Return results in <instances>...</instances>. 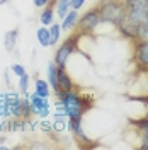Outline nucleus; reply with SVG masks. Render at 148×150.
Listing matches in <instances>:
<instances>
[{"label":"nucleus","mask_w":148,"mask_h":150,"mask_svg":"<svg viewBox=\"0 0 148 150\" xmlns=\"http://www.w3.org/2000/svg\"><path fill=\"white\" fill-rule=\"evenodd\" d=\"M58 101L63 106L66 120H82V116L87 111L92 109V106L95 104L92 96H83L80 94V91L75 87L68 92L61 94L58 97Z\"/></svg>","instance_id":"f257e3e1"},{"label":"nucleus","mask_w":148,"mask_h":150,"mask_svg":"<svg viewBox=\"0 0 148 150\" xmlns=\"http://www.w3.org/2000/svg\"><path fill=\"white\" fill-rule=\"evenodd\" d=\"M95 7L101 14L102 22H109L112 26L121 24L128 16V10L124 7L123 0H101Z\"/></svg>","instance_id":"f03ea898"},{"label":"nucleus","mask_w":148,"mask_h":150,"mask_svg":"<svg viewBox=\"0 0 148 150\" xmlns=\"http://www.w3.org/2000/svg\"><path fill=\"white\" fill-rule=\"evenodd\" d=\"M80 38H82V34H80L78 31H75V33H72L60 46L56 48L55 60H53V62H55L58 67H66L68 58L78 50V41H80Z\"/></svg>","instance_id":"7ed1b4c3"},{"label":"nucleus","mask_w":148,"mask_h":150,"mask_svg":"<svg viewBox=\"0 0 148 150\" xmlns=\"http://www.w3.org/2000/svg\"><path fill=\"white\" fill-rule=\"evenodd\" d=\"M101 14H99V10H97V7H92V9H89L83 16H80L78 17V22H77V26H75V29L80 33V34H92V33H95V29H97V26L101 24Z\"/></svg>","instance_id":"20e7f679"},{"label":"nucleus","mask_w":148,"mask_h":150,"mask_svg":"<svg viewBox=\"0 0 148 150\" xmlns=\"http://www.w3.org/2000/svg\"><path fill=\"white\" fill-rule=\"evenodd\" d=\"M133 62H135L138 72L148 70V41H135Z\"/></svg>","instance_id":"39448f33"},{"label":"nucleus","mask_w":148,"mask_h":150,"mask_svg":"<svg viewBox=\"0 0 148 150\" xmlns=\"http://www.w3.org/2000/svg\"><path fill=\"white\" fill-rule=\"evenodd\" d=\"M128 123L135 128L136 135H138L140 149H141V150H148V116L145 114L143 118H136V120L130 118Z\"/></svg>","instance_id":"423d86ee"},{"label":"nucleus","mask_w":148,"mask_h":150,"mask_svg":"<svg viewBox=\"0 0 148 150\" xmlns=\"http://www.w3.org/2000/svg\"><path fill=\"white\" fill-rule=\"evenodd\" d=\"M66 128L72 131V135H73L75 138L78 140L80 143V147H95V143L90 142V138L85 135V131L82 128V120H66Z\"/></svg>","instance_id":"0eeeda50"},{"label":"nucleus","mask_w":148,"mask_h":150,"mask_svg":"<svg viewBox=\"0 0 148 150\" xmlns=\"http://www.w3.org/2000/svg\"><path fill=\"white\" fill-rule=\"evenodd\" d=\"M5 103H7V109L12 118H22V97L19 92H7L5 94Z\"/></svg>","instance_id":"6e6552de"},{"label":"nucleus","mask_w":148,"mask_h":150,"mask_svg":"<svg viewBox=\"0 0 148 150\" xmlns=\"http://www.w3.org/2000/svg\"><path fill=\"white\" fill-rule=\"evenodd\" d=\"M29 99H31V106H32V114H36L39 118H46L49 114V101H48V97H41V96H37L34 92L32 96H29Z\"/></svg>","instance_id":"1a4fd4ad"},{"label":"nucleus","mask_w":148,"mask_h":150,"mask_svg":"<svg viewBox=\"0 0 148 150\" xmlns=\"http://www.w3.org/2000/svg\"><path fill=\"white\" fill-rule=\"evenodd\" d=\"M72 89H75V84H73V80H72V77L68 75L65 67H58V92L55 96L60 97L61 94L68 92Z\"/></svg>","instance_id":"9d476101"},{"label":"nucleus","mask_w":148,"mask_h":150,"mask_svg":"<svg viewBox=\"0 0 148 150\" xmlns=\"http://www.w3.org/2000/svg\"><path fill=\"white\" fill-rule=\"evenodd\" d=\"M118 28V31H119V34L124 39H130V41H136V31H138V28L133 24V22H130L128 19H124L121 24H118L116 26Z\"/></svg>","instance_id":"9b49d317"},{"label":"nucleus","mask_w":148,"mask_h":150,"mask_svg":"<svg viewBox=\"0 0 148 150\" xmlns=\"http://www.w3.org/2000/svg\"><path fill=\"white\" fill-rule=\"evenodd\" d=\"M78 17H80V14H78V10L72 9L68 14H66L65 17L61 19V31H66V33H70L72 29H75L77 26V22H78Z\"/></svg>","instance_id":"f8f14e48"},{"label":"nucleus","mask_w":148,"mask_h":150,"mask_svg":"<svg viewBox=\"0 0 148 150\" xmlns=\"http://www.w3.org/2000/svg\"><path fill=\"white\" fill-rule=\"evenodd\" d=\"M126 19L130 22H133L136 28L145 26V24H148V10H128Z\"/></svg>","instance_id":"ddd939ff"},{"label":"nucleus","mask_w":148,"mask_h":150,"mask_svg":"<svg viewBox=\"0 0 148 150\" xmlns=\"http://www.w3.org/2000/svg\"><path fill=\"white\" fill-rule=\"evenodd\" d=\"M48 84L53 89V92H58V65L55 62H51L48 65Z\"/></svg>","instance_id":"4468645a"},{"label":"nucleus","mask_w":148,"mask_h":150,"mask_svg":"<svg viewBox=\"0 0 148 150\" xmlns=\"http://www.w3.org/2000/svg\"><path fill=\"white\" fill-rule=\"evenodd\" d=\"M17 29H12V31H7L5 33V38H4V46H5V51L12 53L16 50V43H17Z\"/></svg>","instance_id":"2eb2a0df"},{"label":"nucleus","mask_w":148,"mask_h":150,"mask_svg":"<svg viewBox=\"0 0 148 150\" xmlns=\"http://www.w3.org/2000/svg\"><path fill=\"white\" fill-rule=\"evenodd\" d=\"M34 92H36L37 96H41V97H49L51 87H49V84H48L46 80L36 77V80H34Z\"/></svg>","instance_id":"dca6fc26"},{"label":"nucleus","mask_w":148,"mask_h":150,"mask_svg":"<svg viewBox=\"0 0 148 150\" xmlns=\"http://www.w3.org/2000/svg\"><path fill=\"white\" fill-rule=\"evenodd\" d=\"M36 38L37 41H39V45L43 48H48L51 46V38H49V29L44 28V26H41V28L36 31Z\"/></svg>","instance_id":"f3484780"},{"label":"nucleus","mask_w":148,"mask_h":150,"mask_svg":"<svg viewBox=\"0 0 148 150\" xmlns=\"http://www.w3.org/2000/svg\"><path fill=\"white\" fill-rule=\"evenodd\" d=\"M126 10H148V0H123Z\"/></svg>","instance_id":"a211bd4d"},{"label":"nucleus","mask_w":148,"mask_h":150,"mask_svg":"<svg viewBox=\"0 0 148 150\" xmlns=\"http://www.w3.org/2000/svg\"><path fill=\"white\" fill-rule=\"evenodd\" d=\"M55 10H56V14H58V17L63 19L66 14L72 10V0H58Z\"/></svg>","instance_id":"6ab92c4d"},{"label":"nucleus","mask_w":148,"mask_h":150,"mask_svg":"<svg viewBox=\"0 0 148 150\" xmlns=\"http://www.w3.org/2000/svg\"><path fill=\"white\" fill-rule=\"evenodd\" d=\"M49 38H51V46H55L56 43L60 41V34H61V26L60 24H56V22H53V24H49Z\"/></svg>","instance_id":"aec40b11"},{"label":"nucleus","mask_w":148,"mask_h":150,"mask_svg":"<svg viewBox=\"0 0 148 150\" xmlns=\"http://www.w3.org/2000/svg\"><path fill=\"white\" fill-rule=\"evenodd\" d=\"M29 80H31V77H29L27 72L19 77V91H20L22 94H27L29 92Z\"/></svg>","instance_id":"412c9836"},{"label":"nucleus","mask_w":148,"mask_h":150,"mask_svg":"<svg viewBox=\"0 0 148 150\" xmlns=\"http://www.w3.org/2000/svg\"><path fill=\"white\" fill-rule=\"evenodd\" d=\"M5 116H10V114L7 109V103H5V94L0 92V118H5Z\"/></svg>","instance_id":"4be33fe9"},{"label":"nucleus","mask_w":148,"mask_h":150,"mask_svg":"<svg viewBox=\"0 0 148 150\" xmlns=\"http://www.w3.org/2000/svg\"><path fill=\"white\" fill-rule=\"evenodd\" d=\"M128 99H131V101H140V103H143V106H145V114L148 116V94H147V96H130Z\"/></svg>","instance_id":"5701e85b"},{"label":"nucleus","mask_w":148,"mask_h":150,"mask_svg":"<svg viewBox=\"0 0 148 150\" xmlns=\"http://www.w3.org/2000/svg\"><path fill=\"white\" fill-rule=\"evenodd\" d=\"M10 72L14 75H17V77H20V75L26 74V68H24V65H20V63H14V65L10 67Z\"/></svg>","instance_id":"b1692460"},{"label":"nucleus","mask_w":148,"mask_h":150,"mask_svg":"<svg viewBox=\"0 0 148 150\" xmlns=\"http://www.w3.org/2000/svg\"><path fill=\"white\" fill-rule=\"evenodd\" d=\"M41 130L44 131V133H51L53 126H51V123H48V121H41Z\"/></svg>","instance_id":"393cba45"},{"label":"nucleus","mask_w":148,"mask_h":150,"mask_svg":"<svg viewBox=\"0 0 148 150\" xmlns=\"http://www.w3.org/2000/svg\"><path fill=\"white\" fill-rule=\"evenodd\" d=\"M29 149H48L49 145H46V143H43V142H34V143H31V145H27Z\"/></svg>","instance_id":"a878e982"},{"label":"nucleus","mask_w":148,"mask_h":150,"mask_svg":"<svg viewBox=\"0 0 148 150\" xmlns=\"http://www.w3.org/2000/svg\"><path fill=\"white\" fill-rule=\"evenodd\" d=\"M83 4H85V0H72V9L80 10V9H82Z\"/></svg>","instance_id":"bb28decb"},{"label":"nucleus","mask_w":148,"mask_h":150,"mask_svg":"<svg viewBox=\"0 0 148 150\" xmlns=\"http://www.w3.org/2000/svg\"><path fill=\"white\" fill-rule=\"evenodd\" d=\"M48 2H49V0H32L34 7H37V9H43L44 5H48Z\"/></svg>","instance_id":"cd10ccee"},{"label":"nucleus","mask_w":148,"mask_h":150,"mask_svg":"<svg viewBox=\"0 0 148 150\" xmlns=\"http://www.w3.org/2000/svg\"><path fill=\"white\" fill-rule=\"evenodd\" d=\"M9 0H0V5H4V4H7Z\"/></svg>","instance_id":"c85d7f7f"}]
</instances>
